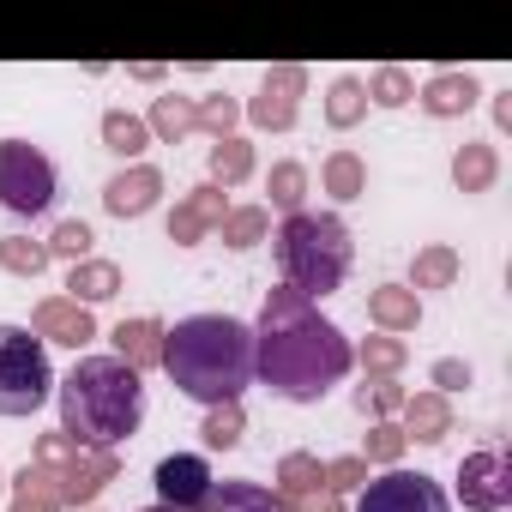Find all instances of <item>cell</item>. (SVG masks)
I'll return each instance as SVG.
<instances>
[{
    "label": "cell",
    "mask_w": 512,
    "mask_h": 512,
    "mask_svg": "<svg viewBox=\"0 0 512 512\" xmlns=\"http://www.w3.org/2000/svg\"><path fill=\"white\" fill-rule=\"evenodd\" d=\"M350 338L290 284L266 290L260 326H253V380H266L284 404H320L350 374Z\"/></svg>",
    "instance_id": "6da1fadb"
},
{
    "label": "cell",
    "mask_w": 512,
    "mask_h": 512,
    "mask_svg": "<svg viewBox=\"0 0 512 512\" xmlns=\"http://www.w3.org/2000/svg\"><path fill=\"white\" fill-rule=\"evenodd\" d=\"M163 374L193 404H241L253 386V326L235 314H187L163 332Z\"/></svg>",
    "instance_id": "7a4b0ae2"
},
{
    "label": "cell",
    "mask_w": 512,
    "mask_h": 512,
    "mask_svg": "<svg viewBox=\"0 0 512 512\" xmlns=\"http://www.w3.org/2000/svg\"><path fill=\"white\" fill-rule=\"evenodd\" d=\"M61 398V434L79 452H115L145 422V374H133L115 356H79L67 380H55Z\"/></svg>",
    "instance_id": "3957f363"
},
{
    "label": "cell",
    "mask_w": 512,
    "mask_h": 512,
    "mask_svg": "<svg viewBox=\"0 0 512 512\" xmlns=\"http://www.w3.org/2000/svg\"><path fill=\"white\" fill-rule=\"evenodd\" d=\"M272 247H278V272L290 290H302L308 302L344 290L350 278V260H356V241H350V223L338 211H296L272 229Z\"/></svg>",
    "instance_id": "277c9868"
},
{
    "label": "cell",
    "mask_w": 512,
    "mask_h": 512,
    "mask_svg": "<svg viewBox=\"0 0 512 512\" xmlns=\"http://www.w3.org/2000/svg\"><path fill=\"white\" fill-rule=\"evenodd\" d=\"M55 398L49 344L31 326H0V416H37Z\"/></svg>",
    "instance_id": "5b68a950"
},
{
    "label": "cell",
    "mask_w": 512,
    "mask_h": 512,
    "mask_svg": "<svg viewBox=\"0 0 512 512\" xmlns=\"http://www.w3.org/2000/svg\"><path fill=\"white\" fill-rule=\"evenodd\" d=\"M55 193H61V175L49 151H37L31 139H0V205L13 217H43Z\"/></svg>",
    "instance_id": "8992f818"
},
{
    "label": "cell",
    "mask_w": 512,
    "mask_h": 512,
    "mask_svg": "<svg viewBox=\"0 0 512 512\" xmlns=\"http://www.w3.org/2000/svg\"><path fill=\"white\" fill-rule=\"evenodd\" d=\"M302 97H308V67L278 61V67H266L260 91L241 103V115L260 127V133H290V127H296V115H302Z\"/></svg>",
    "instance_id": "52a82bcc"
},
{
    "label": "cell",
    "mask_w": 512,
    "mask_h": 512,
    "mask_svg": "<svg viewBox=\"0 0 512 512\" xmlns=\"http://www.w3.org/2000/svg\"><path fill=\"white\" fill-rule=\"evenodd\" d=\"M356 512H452L446 488L428 476V470H386V476H368L362 482V500Z\"/></svg>",
    "instance_id": "ba28073f"
},
{
    "label": "cell",
    "mask_w": 512,
    "mask_h": 512,
    "mask_svg": "<svg viewBox=\"0 0 512 512\" xmlns=\"http://www.w3.org/2000/svg\"><path fill=\"white\" fill-rule=\"evenodd\" d=\"M458 500H464V512H506L512 506V458L500 446L464 452L458 458Z\"/></svg>",
    "instance_id": "9c48e42d"
},
{
    "label": "cell",
    "mask_w": 512,
    "mask_h": 512,
    "mask_svg": "<svg viewBox=\"0 0 512 512\" xmlns=\"http://www.w3.org/2000/svg\"><path fill=\"white\" fill-rule=\"evenodd\" d=\"M151 482H157V506H169V512H199L205 500H211V464L199 458V452H169V458H157V470H151Z\"/></svg>",
    "instance_id": "30bf717a"
},
{
    "label": "cell",
    "mask_w": 512,
    "mask_h": 512,
    "mask_svg": "<svg viewBox=\"0 0 512 512\" xmlns=\"http://www.w3.org/2000/svg\"><path fill=\"white\" fill-rule=\"evenodd\" d=\"M115 476H121V452H73V458L55 470V482H61V506H67V512H79V506L91 512V500H97Z\"/></svg>",
    "instance_id": "8fae6325"
},
{
    "label": "cell",
    "mask_w": 512,
    "mask_h": 512,
    "mask_svg": "<svg viewBox=\"0 0 512 512\" xmlns=\"http://www.w3.org/2000/svg\"><path fill=\"white\" fill-rule=\"evenodd\" d=\"M31 332H37L43 344L85 350V344L97 338V320H91V308H79V302H67V296H43V302L31 308Z\"/></svg>",
    "instance_id": "7c38bea8"
},
{
    "label": "cell",
    "mask_w": 512,
    "mask_h": 512,
    "mask_svg": "<svg viewBox=\"0 0 512 512\" xmlns=\"http://www.w3.org/2000/svg\"><path fill=\"white\" fill-rule=\"evenodd\" d=\"M157 199H163V169H151V163H127L121 175L103 181V211L109 217H145Z\"/></svg>",
    "instance_id": "4fadbf2b"
},
{
    "label": "cell",
    "mask_w": 512,
    "mask_h": 512,
    "mask_svg": "<svg viewBox=\"0 0 512 512\" xmlns=\"http://www.w3.org/2000/svg\"><path fill=\"white\" fill-rule=\"evenodd\" d=\"M416 103H422L434 121H458V115H470V109L482 103V79H476V73L446 67V73H434V79L416 91Z\"/></svg>",
    "instance_id": "5bb4252c"
},
{
    "label": "cell",
    "mask_w": 512,
    "mask_h": 512,
    "mask_svg": "<svg viewBox=\"0 0 512 512\" xmlns=\"http://www.w3.org/2000/svg\"><path fill=\"white\" fill-rule=\"evenodd\" d=\"M163 320H151V314H139V320H121L109 338H115V362H127L133 374H151V368H163Z\"/></svg>",
    "instance_id": "9a60e30c"
},
{
    "label": "cell",
    "mask_w": 512,
    "mask_h": 512,
    "mask_svg": "<svg viewBox=\"0 0 512 512\" xmlns=\"http://www.w3.org/2000/svg\"><path fill=\"white\" fill-rule=\"evenodd\" d=\"M398 428H404V440H416V446H440L458 422H452V398H440V392H410L404 398V410H398Z\"/></svg>",
    "instance_id": "2e32d148"
},
{
    "label": "cell",
    "mask_w": 512,
    "mask_h": 512,
    "mask_svg": "<svg viewBox=\"0 0 512 512\" xmlns=\"http://www.w3.org/2000/svg\"><path fill=\"white\" fill-rule=\"evenodd\" d=\"M199 512H302V506L290 494H278V488H260V482L229 476V482H211V500Z\"/></svg>",
    "instance_id": "e0dca14e"
},
{
    "label": "cell",
    "mask_w": 512,
    "mask_h": 512,
    "mask_svg": "<svg viewBox=\"0 0 512 512\" xmlns=\"http://www.w3.org/2000/svg\"><path fill=\"white\" fill-rule=\"evenodd\" d=\"M368 320H374V332L404 338V332L422 326V296H410L404 284H374L368 290Z\"/></svg>",
    "instance_id": "ac0fdd59"
},
{
    "label": "cell",
    "mask_w": 512,
    "mask_h": 512,
    "mask_svg": "<svg viewBox=\"0 0 512 512\" xmlns=\"http://www.w3.org/2000/svg\"><path fill=\"white\" fill-rule=\"evenodd\" d=\"M458 272H464V260H458V247H446V241H428V247H416L410 253V296H422V290H452L458 284Z\"/></svg>",
    "instance_id": "d6986e66"
},
{
    "label": "cell",
    "mask_w": 512,
    "mask_h": 512,
    "mask_svg": "<svg viewBox=\"0 0 512 512\" xmlns=\"http://www.w3.org/2000/svg\"><path fill=\"white\" fill-rule=\"evenodd\" d=\"M121 296V266L115 260H79V266H67V302H79V308H97V302H115Z\"/></svg>",
    "instance_id": "ffe728a7"
},
{
    "label": "cell",
    "mask_w": 512,
    "mask_h": 512,
    "mask_svg": "<svg viewBox=\"0 0 512 512\" xmlns=\"http://www.w3.org/2000/svg\"><path fill=\"white\" fill-rule=\"evenodd\" d=\"M494 181H500V151L488 139H464L452 151V187L458 193H488Z\"/></svg>",
    "instance_id": "44dd1931"
},
{
    "label": "cell",
    "mask_w": 512,
    "mask_h": 512,
    "mask_svg": "<svg viewBox=\"0 0 512 512\" xmlns=\"http://www.w3.org/2000/svg\"><path fill=\"white\" fill-rule=\"evenodd\" d=\"M97 133H103V151L121 157V163H139V157L151 151V127H145V115H133V109H109Z\"/></svg>",
    "instance_id": "7402d4cb"
},
{
    "label": "cell",
    "mask_w": 512,
    "mask_h": 512,
    "mask_svg": "<svg viewBox=\"0 0 512 512\" xmlns=\"http://www.w3.org/2000/svg\"><path fill=\"white\" fill-rule=\"evenodd\" d=\"M145 127H151L157 145H181V139L193 133V97H181V91H157Z\"/></svg>",
    "instance_id": "603a6c76"
},
{
    "label": "cell",
    "mask_w": 512,
    "mask_h": 512,
    "mask_svg": "<svg viewBox=\"0 0 512 512\" xmlns=\"http://www.w3.org/2000/svg\"><path fill=\"white\" fill-rule=\"evenodd\" d=\"M350 362H362V374H368V380H398V374H404V362H410V344H404V338L374 332V338L350 344Z\"/></svg>",
    "instance_id": "cb8c5ba5"
},
{
    "label": "cell",
    "mask_w": 512,
    "mask_h": 512,
    "mask_svg": "<svg viewBox=\"0 0 512 512\" xmlns=\"http://www.w3.org/2000/svg\"><path fill=\"white\" fill-rule=\"evenodd\" d=\"M7 512H67V506H61V482H55V470L25 464V470L13 476V506H7Z\"/></svg>",
    "instance_id": "d4e9b609"
},
{
    "label": "cell",
    "mask_w": 512,
    "mask_h": 512,
    "mask_svg": "<svg viewBox=\"0 0 512 512\" xmlns=\"http://www.w3.org/2000/svg\"><path fill=\"white\" fill-rule=\"evenodd\" d=\"M362 121H368V91H362L356 73H338L332 91H326V127H332V133H350V127H362Z\"/></svg>",
    "instance_id": "484cf974"
},
{
    "label": "cell",
    "mask_w": 512,
    "mask_h": 512,
    "mask_svg": "<svg viewBox=\"0 0 512 512\" xmlns=\"http://www.w3.org/2000/svg\"><path fill=\"white\" fill-rule=\"evenodd\" d=\"M320 187H326L338 205H356V199L368 193V163H362L356 151H332V157L320 163Z\"/></svg>",
    "instance_id": "4316f807"
},
{
    "label": "cell",
    "mask_w": 512,
    "mask_h": 512,
    "mask_svg": "<svg viewBox=\"0 0 512 512\" xmlns=\"http://www.w3.org/2000/svg\"><path fill=\"white\" fill-rule=\"evenodd\" d=\"M217 235H223V247L247 253V247H260L272 235V211L266 205H229V217L217 223Z\"/></svg>",
    "instance_id": "83f0119b"
},
{
    "label": "cell",
    "mask_w": 512,
    "mask_h": 512,
    "mask_svg": "<svg viewBox=\"0 0 512 512\" xmlns=\"http://www.w3.org/2000/svg\"><path fill=\"white\" fill-rule=\"evenodd\" d=\"M253 139H241V133H229V139H217L211 145V187H241L247 175H253Z\"/></svg>",
    "instance_id": "f1b7e54d"
},
{
    "label": "cell",
    "mask_w": 512,
    "mask_h": 512,
    "mask_svg": "<svg viewBox=\"0 0 512 512\" xmlns=\"http://www.w3.org/2000/svg\"><path fill=\"white\" fill-rule=\"evenodd\" d=\"M266 193H272V205H266V211H284V217L308 211V169H302L296 157L272 163V175H266Z\"/></svg>",
    "instance_id": "f546056e"
},
{
    "label": "cell",
    "mask_w": 512,
    "mask_h": 512,
    "mask_svg": "<svg viewBox=\"0 0 512 512\" xmlns=\"http://www.w3.org/2000/svg\"><path fill=\"white\" fill-rule=\"evenodd\" d=\"M199 440H205L211 452H235V446L247 440V410H241V404H211L205 422H199Z\"/></svg>",
    "instance_id": "4dcf8cb0"
},
{
    "label": "cell",
    "mask_w": 512,
    "mask_h": 512,
    "mask_svg": "<svg viewBox=\"0 0 512 512\" xmlns=\"http://www.w3.org/2000/svg\"><path fill=\"white\" fill-rule=\"evenodd\" d=\"M314 488H326V464H320L314 452H284V458H278V494L308 500Z\"/></svg>",
    "instance_id": "1f68e13d"
},
{
    "label": "cell",
    "mask_w": 512,
    "mask_h": 512,
    "mask_svg": "<svg viewBox=\"0 0 512 512\" xmlns=\"http://www.w3.org/2000/svg\"><path fill=\"white\" fill-rule=\"evenodd\" d=\"M235 121H241V103H235L229 91L193 97V133H211V145H217V139H229V133H235Z\"/></svg>",
    "instance_id": "d6a6232c"
},
{
    "label": "cell",
    "mask_w": 512,
    "mask_h": 512,
    "mask_svg": "<svg viewBox=\"0 0 512 512\" xmlns=\"http://www.w3.org/2000/svg\"><path fill=\"white\" fill-rule=\"evenodd\" d=\"M404 386L398 380H362L356 392H350V404H356V416H368V422H392L398 410H404Z\"/></svg>",
    "instance_id": "836d02e7"
},
{
    "label": "cell",
    "mask_w": 512,
    "mask_h": 512,
    "mask_svg": "<svg viewBox=\"0 0 512 512\" xmlns=\"http://www.w3.org/2000/svg\"><path fill=\"white\" fill-rule=\"evenodd\" d=\"M0 272L13 278H43L49 272V247L31 235H0Z\"/></svg>",
    "instance_id": "e575fe53"
},
{
    "label": "cell",
    "mask_w": 512,
    "mask_h": 512,
    "mask_svg": "<svg viewBox=\"0 0 512 512\" xmlns=\"http://www.w3.org/2000/svg\"><path fill=\"white\" fill-rule=\"evenodd\" d=\"M91 241H97V235H91V223H85V217H67V223H55V229H49V241H43V247H49V260L79 266V260H91Z\"/></svg>",
    "instance_id": "d590c367"
},
{
    "label": "cell",
    "mask_w": 512,
    "mask_h": 512,
    "mask_svg": "<svg viewBox=\"0 0 512 512\" xmlns=\"http://www.w3.org/2000/svg\"><path fill=\"white\" fill-rule=\"evenodd\" d=\"M410 452V440H404V428L398 422H368V434H362V458H368V470L374 464H386V470H398V458Z\"/></svg>",
    "instance_id": "8d00e7d4"
},
{
    "label": "cell",
    "mask_w": 512,
    "mask_h": 512,
    "mask_svg": "<svg viewBox=\"0 0 512 512\" xmlns=\"http://www.w3.org/2000/svg\"><path fill=\"white\" fill-rule=\"evenodd\" d=\"M362 91H368L374 109H404V103H416V79H410L404 67H380Z\"/></svg>",
    "instance_id": "74e56055"
},
{
    "label": "cell",
    "mask_w": 512,
    "mask_h": 512,
    "mask_svg": "<svg viewBox=\"0 0 512 512\" xmlns=\"http://www.w3.org/2000/svg\"><path fill=\"white\" fill-rule=\"evenodd\" d=\"M205 235H211V217H205L193 199H181V205L169 211V241H175V247H199Z\"/></svg>",
    "instance_id": "f35d334b"
},
{
    "label": "cell",
    "mask_w": 512,
    "mask_h": 512,
    "mask_svg": "<svg viewBox=\"0 0 512 512\" xmlns=\"http://www.w3.org/2000/svg\"><path fill=\"white\" fill-rule=\"evenodd\" d=\"M362 482H368V458L362 452H344V458H326V488L344 500V494H362Z\"/></svg>",
    "instance_id": "ab89813d"
},
{
    "label": "cell",
    "mask_w": 512,
    "mask_h": 512,
    "mask_svg": "<svg viewBox=\"0 0 512 512\" xmlns=\"http://www.w3.org/2000/svg\"><path fill=\"white\" fill-rule=\"evenodd\" d=\"M476 374H470V362L464 356H440L434 368H428V392H440V398H452V392H464Z\"/></svg>",
    "instance_id": "60d3db41"
},
{
    "label": "cell",
    "mask_w": 512,
    "mask_h": 512,
    "mask_svg": "<svg viewBox=\"0 0 512 512\" xmlns=\"http://www.w3.org/2000/svg\"><path fill=\"white\" fill-rule=\"evenodd\" d=\"M296 506H302V512H344V500H338L332 488H314V494H308V500H296Z\"/></svg>",
    "instance_id": "b9f144b4"
},
{
    "label": "cell",
    "mask_w": 512,
    "mask_h": 512,
    "mask_svg": "<svg viewBox=\"0 0 512 512\" xmlns=\"http://www.w3.org/2000/svg\"><path fill=\"white\" fill-rule=\"evenodd\" d=\"M127 73H133L139 85H163V79H169V67H163V61H133Z\"/></svg>",
    "instance_id": "7bdbcfd3"
},
{
    "label": "cell",
    "mask_w": 512,
    "mask_h": 512,
    "mask_svg": "<svg viewBox=\"0 0 512 512\" xmlns=\"http://www.w3.org/2000/svg\"><path fill=\"white\" fill-rule=\"evenodd\" d=\"M488 109H494V127H500V133H512V91H494V103H488Z\"/></svg>",
    "instance_id": "ee69618b"
},
{
    "label": "cell",
    "mask_w": 512,
    "mask_h": 512,
    "mask_svg": "<svg viewBox=\"0 0 512 512\" xmlns=\"http://www.w3.org/2000/svg\"><path fill=\"white\" fill-rule=\"evenodd\" d=\"M145 512H169V506H145Z\"/></svg>",
    "instance_id": "f6af8a7d"
},
{
    "label": "cell",
    "mask_w": 512,
    "mask_h": 512,
    "mask_svg": "<svg viewBox=\"0 0 512 512\" xmlns=\"http://www.w3.org/2000/svg\"><path fill=\"white\" fill-rule=\"evenodd\" d=\"M0 494H7V476H0Z\"/></svg>",
    "instance_id": "bcb514c9"
}]
</instances>
